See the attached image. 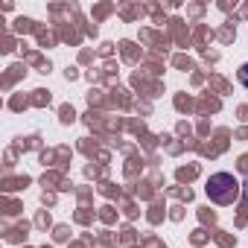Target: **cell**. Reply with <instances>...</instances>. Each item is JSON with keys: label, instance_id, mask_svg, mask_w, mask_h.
Instances as JSON below:
<instances>
[{"label": "cell", "instance_id": "cell-1", "mask_svg": "<svg viewBox=\"0 0 248 248\" xmlns=\"http://www.w3.org/2000/svg\"><path fill=\"white\" fill-rule=\"evenodd\" d=\"M207 199L210 202H216V204H231V202H236V196L242 193V184L231 175V172H216V175H210L207 178Z\"/></svg>", "mask_w": 248, "mask_h": 248}, {"label": "cell", "instance_id": "cell-2", "mask_svg": "<svg viewBox=\"0 0 248 248\" xmlns=\"http://www.w3.org/2000/svg\"><path fill=\"white\" fill-rule=\"evenodd\" d=\"M236 79H239V82H242V85L248 88V64H242V67L236 70Z\"/></svg>", "mask_w": 248, "mask_h": 248}, {"label": "cell", "instance_id": "cell-3", "mask_svg": "<svg viewBox=\"0 0 248 248\" xmlns=\"http://www.w3.org/2000/svg\"><path fill=\"white\" fill-rule=\"evenodd\" d=\"M242 196H245V202H248V175H245V181H242Z\"/></svg>", "mask_w": 248, "mask_h": 248}]
</instances>
